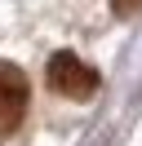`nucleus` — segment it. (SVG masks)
Here are the masks:
<instances>
[{
    "mask_svg": "<svg viewBox=\"0 0 142 146\" xmlns=\"http://www.w3.org/2000/svg\"><path fill=\"white\" fill-rule=\"evenodd\" d=\"M44 80H49L53 93L76 98V102H84V98L98 93V71H93L89 62H80L76 53H53L49 66H44Z\"/></svg>",
    "mask_w": 142,
    "mask_h": 146,
    "instance_id": "1",
    "label": "nucleus"
},
{
    "mask_svg": "<svg viewBox=\"0 0 142 146\" xmlns=\"http://www.w3.org/2000/svg\"><path fill=\"white\" fill-rule=\"evenodd\" d=\"M27 98H31L27 75L18 71V66L0 62V137L13 133V128L22 124V115H27Z\"/></svg>",
    "mask_w": 142,
    "mask_h": 146,
    "instance_id": "2",
    "label": "nucleus"
},
{
    "mask_svg": "<svg viewBox=\"0 0 142 146\" xmlns=\"http://www.w3.org/2000/svg\"><path fill=\"white\" fill-rule=\"evenodd\" d=\"M111 9L120 13V18H129V13H138V9H142V0H111Z\"/></svg>",
    "mask_w": 142,
    "mask_h": 146,
    "instance_id": "3",
    "label": "nucleus"
}]
</instances>
